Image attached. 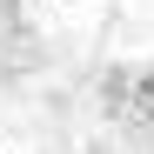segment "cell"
I'll use <instances>...</instances> for the list:
<instances>
[{
	"label": "cell",
	"instance_id": "obj_1",
	"mask_svg": "<svg viewBox=\"0 0 154 154\" xmlns=\"http://www.w3.org/2000/svg\"><path fill=\"white\" fill-rule=\"evenodd\" d=\"M134 114L154 127V67H141V74H134Z\"/></svg>",
	"mask_w": 154,
	"mask_h": 154
}]
</instances>
